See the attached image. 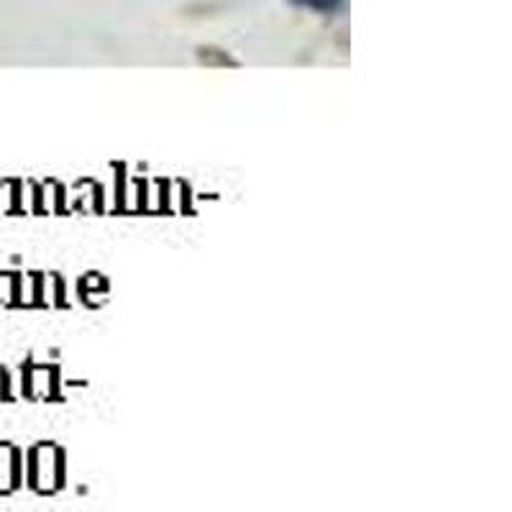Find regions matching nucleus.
Returning a JSON list of instances; mask_svg holds the SVG:
<instances>
[{
  "instance_id": "nucleus-1",
  "label": "nucleus",
  "mask_w": 512,
  "mask_h": 512,
  "mask_svg": "<svg viewBox=\"0 0 512 512\" xmlns=\"http://www.w3.org/2000/svg\"><path fill=\"white\" fill-rule=\"evenodd\" d=\"M297 3L315 8V11H331V8H336L341 0H297Z\"/></svg>"
}]
</instances>
